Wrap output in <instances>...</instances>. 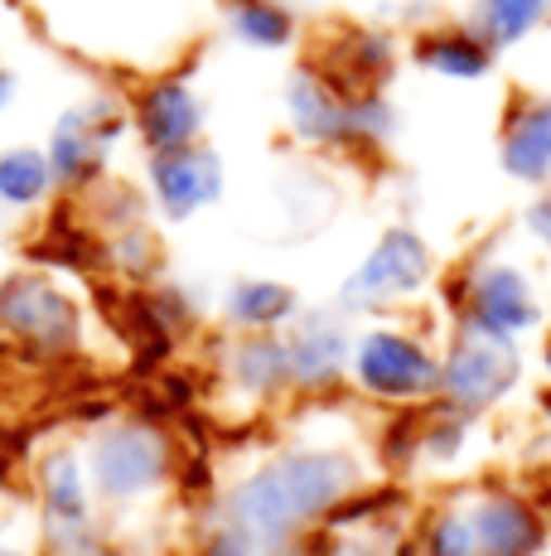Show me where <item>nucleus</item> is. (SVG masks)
Returning <instances> with one entry per match:
<instances>
[{
  "instance_id": "nucleus-1",
  "label": "nucleus",
  "mask_w": 551,
  "mask_h": 556,
  "mask_svg": "<svg viewBox=\"0 0 551 556\" xmlns=\"http://www.w3.org/2000/svg\"><path fill=\"white\" fill-rule=\"evenodd\" d=\"M373 484V451L358 435L300 431L238 469L208 498L198 556H300Z\"/></svg>"
},
{
  "instance_id": "nucleus-2",
  "label": "nucleus",
  "mask_w": 551,
  "mask_h": 556,
  "mask_svg": "<svg viewBox=\"0 0 551 556\" xmlns=\"http://www.w3.org/2000/svg\"><path fill=\"white\" fill-rule=\"evenodd\" d=\"M440 325L474 329L503 344H533L551 319V295L537 276L533 256L508 238H489L464 256L445 262L436 286Z\"/></svg>"
},
{
  "instance_id": "nucleus-3",
  "label": "nucleus",
  "mask_w": 551,
  "mask_h": 556,
  "mask_svg": "<svg viewBox=\"0 0 551 556\" xmlns=\"http://www.w3.org/2000/svg\"><path fill=\"white\" fill-rule=\"evenodd\" d=\"M285 131L300 151L338 160H377L401 131L392 92H348L315 59H300L281 88Z\"/></svg>"
},
{
  "instance_id": "nucleus-4",
  "label": "nucleus",
  "mask_w": 551,
  "mask_h": 556,
  "mask_svg": "<svg viewBox=\"0 0 551 556\" xmlns=\"http://www.w3.org/2000/svg\"><path fill=\"white\" fill-rule=\"evenodd\" d=\"M344 392L383 416H407L440 392V334L426 315L358 319Z\"/></svg>"
},
{
  "instance_id": "nucleus-5",
  "label": "nucleus",
  "mask_w": 551,
  "mask_h": 556,
  "mask_svg": "<svg viewBox=\"0 0 551 556\" xmlns=\"http://www.w3.org/2000/svg\"><path fill=\"white\" fill-rule=\"evenodd\" d=\"M82 465L102 513L155 508L184 479L175 431L145 412H116L92 426V435L82 441Z\"/></svg>"
},
{
  "instance_id": "nucleus-6",
  "label": "nucleus",
  "mask_w": 551,
  "mask_h": 556,
  "mask_svg": "<svg viewBox=\"0 0 551 556\" xmlns=\"http://www.w3.org/2000/svg\"><path fill=\"white\" fill-rule=\"evenodd\" d=\"M445 271V256L436 242L417 228V223L397 218L373 232L363 252L348 262V271L334 281L330 305L338 315L358 319H383V315H417L431 305Z\"/></svg>"
},
{
  "instance_id": "nucleus-7",
  "label": "nucleus",
  "mask_w": 551,
  "mask_h": 556,
  "mask_svg": "<svg viewBox=\"0 0 551 556\" xmlns=\"http://www.w3.org/2000/svg\"><path fill=\"white\" fill-rule=\"evenodd\" d=\"M0 344L25 363H73L88 349V309L59 276L15 266L0 276Z\"/></svg>"
},
{
  "instance_id": "nucleus-8",
  "label": "nucleus",
  "mask_w": 551,
  "mask_h": 556,
  "mask_svg": "<svg viewBox=\"0 0 551 556\" xmlns=\"http://www.w3.org/2000/svg\"><path fill=\"white\" fill-rule=\"evenodd\" d=\"M527 382H533V354L523 344L440 325V406L474 421H494L523 397Z\"/></svg>"
},
{
  "instance_id": "nucleus-9",
  "label": "nucleus",
  "mask_w": 551,
  "mask_h": 556,
  "mask_svg": "<svg viewBox=\"0 0 551 556\" xmlns=\"http://www.w3.org/2000/svg\"><path fill=\"white\" fill-rule=\"evenodd\" d=\"M126 136H131V116H126V98H116V92H88L82 102L63 106L44 141L59 194L78 199L98 179H107L112 155Z\"/></svg>"
},
{
  "instance_id": "nucleus-10",
  "label": "nucleus",
  "mask_w": 551,
  "mask_h": 556,
  "mask_svg": "<svg viewBox=\"0 0 551 556\" xmlns=\"http://www.w3.org/2000/svg\"><path fill=\"white\" fill-rule=\"evenodd\" d=\"M35 532H39V556L78 552L102 542V508L92 498L88 465H82V445H54L35 459Z\"/></svg>"
},
{
  "instance_id": "nucleus-11",
  "label": "nucleus",
  "mask_w": 551,
  "mask_h": 556,
  "mask_svg": "<svg viewBox=\"0 0 551 556\" xmlns=\"http://www.w3.org/2000/svg\"><path fill=\"white\" fill-rule=\"evenodd\" d=\"M479 556H551V508L513 479H479L460 489Z\"/></svg>"
},
{
  "instance_id": "nucleus-12",
  "label": "nucleus",
  "mask_w": 551,
  "mask_h": 556,
  "mask_svg": "<svg viewBox=\"0 0 551 556\" xmlns=\"http://www.w3.org/2000/svg\"><path fill=\"white\" fill-rule=\"evenodd\" d=\"M141 189L151 199L155 223L184 228L228 199V160L218 155V146H208V136L194 146H179V151L145 155Z\"/></svg>"
},
{
  "instance_id": "nucleus-13",
  "label": "nucleus",
  "mask_w": 551,
  "mask_h": 556,
  "mask_svg": "<svg viewBox=\"0 0 551 556\" xmlns=\"http://www.w3.org/2000/svg\"><path fill=\"white\" fill-rule=\"evenodd\" d=\"M214 382L222 402L247 416L295 406L291 358L281 334H222L214 349Z\"/></svg>"
},
{
  "instance_id": "nucleus-14",
  "label": "nucleus",
  "mask_w": 551,
  "mask_h": 556,
  "mask_svg": "<svg viewBox=\"0 0 551 556\" xmlns=\"http://www.w3.org/2000/svg\"><path fill=\"white\" fill-rule=\"evenodd\" d=\"M285 358H291L295 402H334L348 378V349H354V319L324 305H305L281 329Z\"/></svg>"
},
{
  "instance_id": "nucleus-15",
  "label": "nucleus",
  "mask_w": 551,
  "mask_h": 556,
  "mask_svg": "<svg viewBox=\"0 0 551 556\" xmlns=\"http://www.w3.org/2000/svg\"><path fill=\"white\" fill-rule=\"evenodd\" d=\"M126 116H131V136L145 155L194 146L208 131L204 92L194 88L189 73H155V78L136 83V92L126 98Z\"/></svg>"
},
{
  "instance_id": "nucleus-16",
  "label": "nucleus",
  "mask_w": 551,
  "mask_h": 556,
  "mask_svg": "<svg viewBox=\"0 0 551 556\" xmlns=\"http://www.w3.org/2000/svg\"><path fill=\"white\" fill-rule=\"evenodd\" d=\"M392 421L401 431V445H397L401 469H411V475L450 479L474 465V445H479V431H484V421H474V416L431 402L421 412L392 416Z\"/></svg>"
},
{
  "instance_id": "nucleus-17",
  "label": "nucleus",
  "mask_w": 551,
  "mask_h": 556,
  "mask_svg": "<svg viewBox=\"0 0 551 556\" xmlns=\"http://www.w3.org/2000/svg\"><path fill=\"white\" fill-rule=\"evenodd\" d=\"M498 169L517 189L551 185V92H513L498 116Z\"/></svg>"
},
{
  "instance_id": "nucleus-18",
  "label": "nucleus",
  "mask_w": 551,
  "mask_h": 556,
  "mask_svg": "<svg viewBox=\"0 0 551 556\" xmlns=\"http://www.w3.org/2000/svg\"><path fill=\"white\" fill-rule=\"evenodd\" d=\"M324 73L348 92H387L401 68V39L387 25H338L324 35V45L310 53Z\"/></svg>"
},
{
  "instance_id": "nucleus-19",
  "label": "nucleus",
  "mask_w": 551,
  "mask_h": 556,
  "mask_svg": "<svg viewBox=\"0 0 551 556\" xmlns=\"http://www.w3.org/2000/svg\"><path fill=\"white\" fill-rule=\"evenodd\" d=\"M407 59L426 78L440 83H489L498 68V53L474 35L464 20H426L407 39Z\"/></svg>"
},
{
  "instance_id": "nucleus-20",
  "label": "nucleus",
  "mask_w": 551,
  "mask_h": 556,
  "mask_svg": "<svg viewBox=\"0 0 551 556\" xmlns=\"http://www.w3.org/2000/svg\"><path fill=\"white\" fill-rule=\"evenodd\" d=\"M310 305L295 281L281 276H232L218 295L222 334H281L300 309Z\"/></svg>"
},
{
  "instance_id": "nucleus-21",
  "label": "nucleus",
  "mask_w": 551,
  "mask_h": 556,
  "mask_svg": "<svg viewBox=\"0 0 551 556\" xmlns=\"http://www.w3.org/2000/svg\"><path fill=\"white\" fill-rule=\"evenodd\" d=\"M222 29L232 45L285 53L300 45V15L285 0H222Z\"/></svg>"
},
{
  "instance_id": "nucleus-22",
  "label": "nucleus",
  "mask_w": 551,
  "mask_h": 556,
  "mask_svg": "<svg viewBox=\"0 0 551 556\" xmlns=\"http://www.w3.org/2000/svg\"><path fill=\"white\" fill-rule=\"evenodd\" d=\"M464 25L503 59V53L523 49L527 39L542 35L551 25V5L547 0H470L464 5Z\"/></svg>"
},
{
  "instance_id": "nucleus-23",
  "label": "nucleus",
  "mask_w": 551,
  "mask_h": 556,
  "mask_svg": "<svg viewBox=\"0 0 551 556\" xmlns=\"http://www.w3.org/2000/svg\"><path fill=\"white\" fill-rule=\"evenodd\" d=\"M92 252H98V262L107 266L121 286H131V291H145V286H155L165 276V242H161L155 218L131 223V228H121V232H107V238L92 242Z\"/></svg>"
},
{
  "instance_id": "nucleus-24",
  "label": "nucleus",
  "mask_w": 551,
  "mask_h": 556,
  "mask_svg": "<svg viewBox=\"0 0 551 556\" xmlns=\"http://www.w3.org/2000/svg\"><path fill=\"white\" fill-rule=\"evenodd\" d=\"M59 185L44 146H5L0 151V208L5 213H44Z\"/></svg>"
},
{
  "instance_id": "nucleus-25",
  "label": "nucleus",
  "mask_w": 551,
  "mask_h": 556,
  "mask_svg": "<svg viewBox=\"0 0 551 556\" xmlns=\"http://www.w3.org/2000/svg\"><path fill=\"white\" fill-rule=\"evenodd\" d=\"M411 547L417 556H479L474 552V528H470V508H464V494L431 498L421 508L417 528H411Z\"/></svg>"
},
{
  "instance_id": "nucleus-26",
  "label": "nucleus",
  "mask_w": 551,
  "mask_h": 556,
  "mask_svg": "<svg viewBox=\"0 0 551 556\" xmlns=\"http://www.w3.org/2000/svg\"><path fill=\"white\" fill-rule=\"evenodd\" d=\"M517 232L527 238V252L542 256V262L551 266V185L527 194L523 213H517Z\"/></svg>"
},
{
  "instance_id": "nucleus-27",
  "label": "nucleus",
  "mask_w": 551,
  "mask_h": 556,
  "mask_svg": "<svg viewBox=\"0 0 551 556\" xmlns=\"http://www.w3.org/2000/svg\"><path fill=\"white\" fill-rule=\"evenodd\" d=\"M533 372L551 388V319L542 325V334L533 339Z\"/></svg>"
},
{
  "instance_id": "nucleus-28",
  "label": "nucleus",
  "mask_w": 551,
  "mask_h": 556,
  "mask_svg": "<svg viewBox=\"0 0 551 556\" xmlns=\"http://www.w3.org/2000/svg\"><path fill=\"white\" fill-rule=\"evenodd\" d=\"M15 98H20V78L5 68V63H0V112H10V106H15Z\"/></svg>"
},
{
  "instance_id": "nucleus-29",
  "label": "nucleus",
  "mask_w": 551,
  "mask_h": 556,
  "mask_svg": "<svg viewBox=\"0 0 551 556\" xmlns=\"http://www.w3.org/2000/svg\"><path fill=\"white\" fill-rule=\"evenodd\" d=\"M0 556H29V552H20L15 542H10V522H5V518H0ZM35 556H39V552H35Z\"/></svg>"
},
{
  "instance_id": "nucleus-30",
  "label": "nucleus",
  "mask_w": 551,
  "mask_h": 556,
  "mask_svg": "<svg viewBox=\"0 0 551 556\" xmlns=\"http://www.w3.org/2000/svg\"><path fill=\"white\" fill-rule=\"evenodd\" d=\"M547 5H551V0H547Z\"/></svg>"
}]
</instances>
